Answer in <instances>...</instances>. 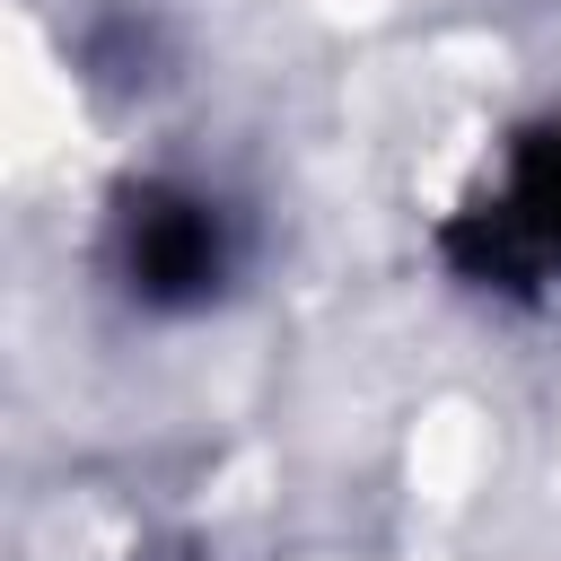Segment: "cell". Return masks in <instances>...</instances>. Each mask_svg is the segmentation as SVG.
<instances>
[{
	"label": "cell",
	"mask_w": 561,
	"mask_h": 561,
	"mask_svg": "<svg viewBox=\"0 0 561 561\" xmlns=\"http://www.w3.org/2000/svg\"><path fill=\"white\" fill-rule=\"evenodd\" d=\"M482 228H491L482 272H552L561 263V131L517 149V175L482 210Z\"/></svg>",
	"instance_id": "7a4b0ae2"
},
{
	"label": "cell",
	"mask_w": 561,
	"mask_h": 561,
	"mask_svg": "<svg viewBox=\"0 0 561 561\" xmlns=\"http://www.w3.org/2000/svg\"><path fill=\"white\" fill-rule=\"evenodd\" d=\"M114 254H123V280H131L149 307H193V298H210L219 272H228V228H219V210H210L202 193L149 184V193L123 202Z\"/></svg>",
	"instance_id": "6da1fadb"
}]
</instances>
